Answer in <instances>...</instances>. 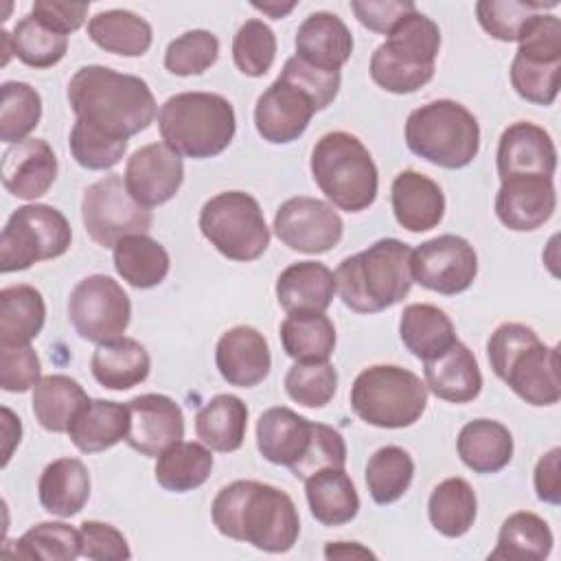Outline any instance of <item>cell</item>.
<instances>
[{
	"label": "cell",
	"instance_id": "obj_33",
	"mask_svg": "<svg viewBox=\"0 0 561 561\" xmlns=\"http://www.w3.org/2000/svg\"><path fill=\"white\" fill-rule=\"evenodd\" d=\"M399 337L423 362L443 355L458 340L451 318L430 302H414L401 311Z\"/></svg>",
	"mask_w": 561,
	"mask_h": 561
},
{
	"label": "cell",
	"instance_id": "obj_42",
	"mask_svg": "<svg viewBox=\"0 0 561 561\" xmlns=\"http://www.w3.org/2000/svg\"><path fill=\"white\" fill-rule=\"evenodd\" d=\"M280 344L294 362H329L335 351V327L324 313H287L280 322Z\"/></svg>",
	"mask_w": 561,
	"mask_h": 561
},
{
	"label": "cell",
	"instance_id": "obj_56",
	"mask_svg": "<svg viewBox=\"0 0 561 561\" xmlns=\"http://www.w3.org/2000/svg\"><path fill=\"white\" fill-rule=\"evenodd\" d=\"M79 535H81V557H85V559L123 561V559L131 557L125 535L107 522L85 519L79 526Z\"/></svg>",
	"mask_w": 561,
	"mask_h": 561
},
{
	"label": "cell",
	"instance_id": "obj_45",
	"mask_svg": "<svg viewBox=\"0 0 561 561\" xmlns=\"http://www.w3.org/2000/svg\"><path fill=\"white\" fill-rule=\"evenodd\" d=\"M0 103V140L15 145L28 138L42 118V96L26 81H4Z\"/></svg>",
	"mask_w": 561,
	"mask_h": 561
},
{
	"label": "cell",
	"instance_id": "obj_15",
	"mask_svg": "<svg viewBox=\"0 0 561 561\" xmlns=\"http://www.w3.org/2000/svg\"><path fill=\"white\" fill-rule=\"evenodd\" d=\"M274 232L294 252L324 254L342 241L344 221L329 202L296 195L276 208Z\"/></svg>",
	"mask_w": 561,
	"mask_h": 561
},
{
	"label": "cell",
	"instance_id": "obj_55",
	"mask_svg": "<svg viewBox=\"0 0 561 561\" xmlns=\"http://www.w3.org/2000/svg\"><path fill=\"white\" fill-rule=\"evenodd\" d=\"M42 379V362L31 344L0 346V388L4 392H26Z\"/></svg>",
	"mask_w": 561,
	"mask_h": 561
},
{
	"label": "cell",
	"instance_id": "obj_61",
	"mask_svg": "<svg viewBox=\"0 0 561 561\" xmlns=\"http://www.w3.org/2000/svg\"><path fill=\"white\" fill-rule=\"evenodd\" d=\"M22 440V423L7 405H2V467L9 465L13 449Z\"/></svg>",
	"mask_w": 561,
	"mask_h": 561
},
{
	"label": "cell",
	"instance_id": "obj_2",
	"mask_svg": "<svg viewBox=\"0 0 561 561\" xmlns=\"http://www.w3.org/2000/svg\"><path fill=\"white\" fill-rule=\"evenodd\" d=\"M66 96L77 121L125 140L145 131L158 112L145 79L101 64L81 66L70 77Z\"/></svg>",
	"mask_w": 561,
	"mask_h": 561
},
{
	"label": "cell",
	"instance_id": "obj_53",
	"mask_svg": "<svg viewBox=\"0 0 561 561\" xmlns=\"http://www.w3.org/2000/svg\"><path fill=\"white\" fill-rule=\"evenodd\" d=\"M517 53L524 59L557 64L561 61V20L552 13H535L522 26Z\"/></svg>",
	"mask_w": 561,
	"mask_h": 561
},
{
	"label": "cell",
	"instance_id": "obj_17",
	"mask_svg": "<svg viewBox=\"0 0 561 561\" xmlns=\"http://www.w3.org/2000/svg\"><path fill=\"white\" fill-rule=\"evenodd\" d=\"M129 195L145 208L167 204L184 182V162L169 145L149 142L136 149L123 173Z\"/></svg>",
	"mask_w": 561,
	"mask_h": 561
},
{
	"label": "cell",
	"instance_id": "obj_37",
	"mask_svg": "<svg viewBox=\"0 0 561 561\" xmlns=\"http://www.w3.org/2000/svg\"><path fill=\"white\" fill-rule=\"evenodd\" d=\"M90 401L83 386L68 375H46L42 377L31 397V410L35 421L55 434L68 432L72 419Z\"/></svg>",
	"mask_w": 561,
	"mask_h": 561
},
{
	"label": "cell",
	"instance_id": "obj_6",
	"mask_svg": "<svg viewBox=\"0 0 561 561\" xmlns=\"http://www.w3.org/2000/svg\"><path fill=\"white\" fill-rule=\"evenodd\" d=\"M438 50V24L414 9L375 48L368 66L370 79L390 94H412L432 81Z\"/></svg>",
	"mask_w": 561,
	"mask_h": 561
},
{
	"label": "cell",
	"instance_id": "obj_39",
	"mask_svg": "<svg viewBox=\"0 0 561 561\" xmlns=\"http://www.w3.org/2000/svg\"><path fill=\"white\" fill-rule=\"evenodd\" d=\"M88 37L112 55L142 57L153 42L151 24L134 11L107 9L88 22Z\"/></svg>",
	"mask_w": 561,
	"mask_h": 561
},
{
	"label": "cell",
	"instance_id": "obj_59",
	"mask_svg": "<svg viewBox=\"0 0 561 561\" xmlns=\"http://www.w3.org/2000/svg\"><path fill=\"white\" fill-rule=\"evenodd\" d=\"M90 2H64V0H35L31 15L55 33L70 35L79 31L88 18Z\"/></svg>",
	"mask_w": 561,
	"mask_h": 561
},
{
	"label": "cell",
	"instance_id": "obj_60",
	"mask_svg": "<svg viewBox=\"0 0 561 561\" xmlns=\"http://www.w3.org/2000/svg\"><path fill=\"white\" fill-rule=\"evenodd\" d=\"M559 458L561 449L552 447L548 449L535 465L533 482H535V493L541 502L557 506L561 502V478H559Z\"/></svg>",
	"mask_w": 561,
	"mask_h": 561
},
{
	"label": "cell",
	"instance_id": "obj_5",
	"mask_svg": "<svg viewBox=\"0 0 561 561\" xmlns=\"http://www.w3.org/2000/svg\"><path fill=\"white\" fill-rule=\"evenodd\" d=\"M162 142L178 156L206 160L228 149L237 131L232 103L215 92H178L158 110Z\"/></svg>",
	"mask_w": 561,
	"mask_h": 561
},
{
	"label": "cell",
	"instance_id": "obj_54",
	"mask_svg": "<svg viewBox=\"0 0 561 561\" xmlns=\"http://www.w3.org/2000/svg\"><path fill=\"white\" fill-rule=\"evenodd\" d=\"M346 443L337 430L324 423H313L311 443L305 456L289 469L296 478L305 480L320 469H344Z\"/></svg>",
	"mask_w": 561,
	"mask_h": 561
},
{
	"label": "cell",
	"instance_id": "obj_10",
	"mask_svg": "<svg viewBox=\"0 0 561 561\" xmlns=\"http://www.w3.org/2000/svg\"><path fill=\"white\" fill-rule=\"evenodd\" d=\"M199 230L221 256L239 263L256 261L270 245L261 204L245 191H224L210 197L199 210Z\"/></svg>",
	"mask_w": 561,
	"mask_h": 561
},
{
	"label": "cell",
	"instance_id": "obj_11",
	"mask_svg": "<svg viewBox=\"0 0 561 561\" xmlns=\"http://www.w3.org/2000/svg\"><path fill=\"white\" fill-rule=\"evenodd\" d=\"M72 230L61 210L48 204H26L11 213L0 237V272H22L39 261L68 252Z\"/></svg>",
	"mask_w": 561,
	"mask_h": 561
},
{
	"label": "cell",
	"instance_id": "obj_23",
	"mask_svg": "<svg viewBox=\"0 0 561 561\" xmlns=\"http://www.w3.org/2000/svg\"><path fill=\"white\" fill-rule=\"evenodd\" d=\"M296 57L320 70H337L351 59L353 35L331 11L309 13L294 37Z\"/></svg>",
	"mask_w": 561,
	"mask_h": 561
},
{
	"label": "cell",
	"instance_id": "obj_16",
	"mask_svg": "<svg viewBox=\"0 0 561 561\" xmlns=\"http://www.w3.org/2000/svg\"><path fill=\"white\" fill-rule=\"evenodd\" d=\"M320 112L311 94L287 75H278L254 105V127L259 136L272 145H287L298 140L311 116Z\"/></svg>",
	"mask_w": 561,
	"mask_h": 561
},
{
	"label": "cell",
	"instance_id": "obj_30",
	"mask_svg": "<svg viewBox=\"0 0 561 561\" xmlns=\"http://www.w3.org/2000/svg\"><path fill=\"white\" fill-rule=\"evenodd\" d=\"M456 449L473 473H497L513 460V434L500 421L473 419L460 427Z\"/></svg>",
	"mask_w": 561,
	"mask_h": 561
},
{
	"label": "cell",
	"instance_id": "obj_24",
	"mask_svg": "<svg viewBox=\"0 0 561 561\" xmlns=\"http://www.w3.org/2000/svg\"><path fill=\"white\" fill-rule=\"evenodd\" d=\"M390 204L397 224L408 232H427L443 221L445 193L432 178L405 169L390 186Z\"/></svg>",
	"mask_w": 561,
	"mask_h": 561
},
{
	"label": "cell",
	"instance_id": "obj_29",
	"mask_svg": "<svg viewBox=\"0 0 561 561\" xmlns=\"http://www.w3.org/2000/svg\"><path fill=\"white\" fill-rule=\"evenodd\" d=\"M37 497L46 513L72 517L90 500V471L79 458H57L48 462L37 482Z\"/></svg>",
	"mask_w": 561,
	"mask_h": 561
},
{
	"label": "cell",
	"instance_id": "obj_25",
	"mask_svg": "<svg viewBox=\"0 0 561 561\" xmlns=\"http://www.w3.org/2000/svg\"><path fill=\"white\" fill-rule=\"evenodd\" d=\"M313 423L285 405L267 408L256 421V449L278 467L291 469L311 443Z\"/></svg>",
	"mask_w": 561,
	"mask_h": 561
},
{
	"label": "cell",
	"instance_id": "obj_21",
	"mask_svg": "<svg viewBox=\"0 0 561 561\" xmlns=\"http://www.w3.org/2000/svg\"><path fill=\"white\" fill-rule=\"evenodd\" d=\"M215 364L221 379L230 386L254 388L270 375V344L259 329L250 324H237L221 333L217 340Z\"/></svg>",
	"mask_w": 561,
	"mask_h": 561
},
{
	"label": "cell",
	"instance_id": "obj_32",
	"mask_svg": "<svg viewBox=\"0 0 561 561\" xmlns=\"http://www.w3.org/2000/svg\"><path fill=\"white\" fill-rule=\"evenodd\" d=\"M305 497L322 526L348 524L359 513L357 489L344 469H320L305 478Z\"/></svg>",
	"mask_w": 561,
	"mask_h": 561
},
{
	"label": "cell",
	"instance_id": "obj_1",
	"mask_svg": "<svg viewBox=\"0 0 561 561\" xmlns=\"http://www.w3.org/2000/svg\"><path fill=\"white\" fill-rule=\"evenodd\" d=\"M215 528L234 541L270 554L289 552L300 535L294 500L278 486L259 480H234L213 500Z\"/></svg>",
	"mask_w": 561,
	"mask_h": 561
},
{
	"label": "cell",
	"instance_id": "obj_19",
	"mask_svg": "<svg viewBox=\"0 0 561 561\" xmlns=\"http://www.w3.org/2000/svg\"><path fill=\"white\" fill-rule=\"evenodd\" d=\"M495 164L500 180L519 175L552 178L557 171L554 140L543 127L530 121L511 123L497 140Z\"/></svg>",
	"mask_w": 561,
	"mask_h": 561
},
{
	"label": "cell",
	"instance_id": "obj_22",
	"mask_svg": "<svg viewBox=\"0 0 561 561\" xmlns=\"http://www.w3.org/2000/svg\"><path fill=\"white\" fill-rule=\"evenodd\" d=\"M57 156L44 138H26L2 153V184L18 199H37L57 180Z\"/></svg>",
	"mask_w": 561,
	"mask_h": 561
},
{
	"label": "cell",
	"instance_id": "obj_34",
	"mask_svg": "<svg viewBox=\"0 0 561 561\" xmlns=\"http://www.w3.org/2000/svg\"><path fill=\"white\" fill-rule=\"evenodd\" d=\"M46 302L33 285L0 289V346L31 344L44 329Z\"/></svg>",
	"mask_w": 561,
	"mask_h": 561
},
{
	"label": "cell",
	"instance_id": "obj_51",
	"mask_svg": "<svg viewBox=\"0 0 561 561\" xmlns=\"http://www.w3.org/2000/svg\"><path fill=\"white\" fill-rule=\"evenodd\" d=\"M68 147L79 167L88 171H105L123 160L127 140L107 136L83 121H75L68 136Z\"/></svg>",
	"mask_w": 561,
	"mask_h": 561
},
{
	"label": "cell",
	"instance_id": "obj_64",
	"mask_svg": "<svg viewBox=\"0 0 561 561\" xmlns=\"http://www.w3.org/2000/svg\"><path fill=\"white\" fill-rule=\"evenodd\" d=\"M0 44H2V66H7L9 59L15 57V55H13V44H11V33H9V31H2V33H0Z\"/></svg>",
	"mask_w": 561,
	"mask_h": 561
},
{
	"label": "cell",
	"instance_id": "obj_35",
	"mask_svg": "<svg viewBox=\"0 0 561 561\" xmlns=\"http://www.w3.org/2000/svg\"><path fill=\"white\" fill-rule=\"evenodd\" d=\"M248 432V405L234 394H215L195 416L197 438L213 451H237Z\"/></svg>",
	"mask_w": 561,
	"mask_h": 561
},
{
	"label": "cell",
	"instance_id": "obj_7",
	"mask_svg": "<svg viewBox=\"0 0 561 561\" xmlns=\"http://www.w3.org/2000/svg\"><path fill=\"white\" fill-rule=\"evenodd\" d=\"M309 169L333 208L362 213L377 199V164L366 145L348 131L320 136L311 149Z\"/></svg>",
	"mask_w": 561,
	"mask_h": 561
},
{
	"label": "cell",
	"instance_id": "obj_27",
	"mask_svg": "<svg viewBox=\"0 0 561 561\" xmlns=\"http://www.w3.org/2000/svg\"><path fill=\"white\" fill-rule=\"evenodd\" d=\"M425 388L449 403H469L482 390V373L473 351L456 340L443 355L423 362Z\"/></svg>",
	"mask_w": 561,
	"mask_h": 561
},
{
	"label": "cell",
	"instance_id": "obj_52",
	"mask_svg": "<svg viewBox=\"0 0 561 561\" xmlns=\"http://www.w3.org/2000/svg\"><path fill=\"white\" fill-rule=\"evenodd\" d=\"M559 77H561V61L557 64H541L530 61L519 55L511 61V85L515 92L535 105H552L559 94Z\"/></svg>",
	"mask_w": 561,
	"mask_h": 561
},
{
	"label": "cell",
	"instance_id": "obj_44",
	"mask_svg": "<svg viewBox=\"0 0 561 561\" xmlns=\"http://www.w3.org/2000/svg\"><path fill=\"white\" fill-rule=\"evenodd\" d=\"M15 559H44V561H72L81 557V535L64 522H39L31 526L15 543Z\"/></svg>",
	"mask_w": 561,
	"mask_h": 561
},
{
	"label": "cell",
	"instance_id": "obj_14",
	"mask_svg": "<svg viewBox=\"0 0 561 561\" xmlns=\"http://www.w3.org/2000/svg\"><path fill=\"white\" fill-rule=\"evenodd\" d=\"M410 267L412 280L421 287L443 296H456L473 285L478 254L465 237L438 234L412 250Z\"/></svg>",
	"mask_w": 561,
	"mask_h": 561
},
{
	"label": "cell",
	"instance_id": "obj_3",
	"mask_svg": "<svg viewBox=\"0 0 561 561\" xmlns=\"http://www.w3.org/2000/svg\"><path fill=\"white\" fill-rule=\"evenodd\" d=\"M486 357L495 377L522 401L543 408L561 399L559 348L543 344L533 327L500 324L486 340Z\"/></svg>",
	"mask_w": 561,
	"mask_h": 561
},
{
	"label": "cell",
	"instance_id": "obj_28",
	"mask_svg": "<svg viewBox=\"0 0 561 561\" xmlns=\"http://www.w3.org/2000/svg\"><path fill=\"white\" fill-rule=\"evenodd\" d=\"M127 430H129L127 403L90 399L72 419L66 434L81 454H99L125 440Z\"/></svg>",
	"mask_w": 561,
	"mask_h": 561
},
{
	"label": "cell",
	"instance_id": "obj_13",
	"mask_svg": "<svg viewBox=\"0 0 561 561\" xmlns=\"http://www.w3.org/2000/svg\"><path fill=\"white\" fill-rule=\"evenodd\" d=\"M68 320L79 337L103 344L123 333L131 320V302L127 291L105 274L81 278L68 296Z\"/></svg>",
	"mask_w": 561,
	"mask_h": 561
},
{
	"label": "cell",
	"instance_id": "obj_62",
	"mask_svg": "<svg viewBox=\"0 0 561 561\" xmlns=\"http://www.w3.org/2000/svg\"><path fill=\"white\" fill-rule=\"evenodd\" d=\"M327 559H375L377 554L357 541H329L324 546Z\"/></svg>",
	"mask_w": 561,
	"mask_h": 561
},
{
	"label": "cell",
	"instance_id": "obj_26",
	"mask_svg": "<svg viewBox=\"0 0 561 561\" xmlns=\"http://www.w3.org/2000/svg\"><path fill=\"white\" fill-rule=\"evenodd\" d=\"M274 291L287 313H324L337 291L335 274L320 261H298L278 274Z\"/></svg>",
	"mask_w": 561,
	"mask_h": 561
},
{
	"label": "cell",
	"instance_id": "obj_49",
	"mask_svg": "<svg viewBox=\"0 0 561 561\" xmlns=\"http://www.w3.org/2000/svg\"><path fill=\"white\" fill-rule=\"evenodd\" d=\"M285 392L305 408H324L337 392V370L331 362H296L285 379Z\"/></svg>",
	"mask_w": 561,
	"mask_h": 561
},
{
	"label": "cell",
	"instance_id": "obj_40",
	"mask_svg": "<svg viewBox=\"0 0 561 561\" xmlns=\"http://www.w3.org/2000/svg\"><path fill=\"white\" fill-rule=\"evenodd\" d=\"M478 515V497L465 478L438 482L427 500V517L436 533L449 539L467 535Z\"/></svg>",
	"mask_w": 561,
	"mask_h": 561
},
{
	"label": "cell",
	"instance_id": "obj_36",
	"mask_svg": "<svg viewBox=\"0 0 561 561\" xmlns=\"http://www.w3.org/2000/svg\"><path fill=\"white\" fill-rule=\"evenodd\" d=\"M112 261L116 274L136 289L158 287L171 270L169 252L149 234L123 237L112 248Z\"/></svg>",
	"mask_w": 561,
	"mask_h": 561
},
{
	"label": "cell",
	"instance_id": "obj_8",
	"mask_svg": "<svg viewBox=\"0 0 561 561\" xmlns=\"http://www.w3.org/2000/svg\"><path fill=\"white\" fill-rule=\"evenodd\" d=\"M403 134L414 156L440 169H462L480 151L478 118L451 99H436L412 110Z\"/></svg>",
	"mask_w": 561,
	"mask_h": 561
},
{
	"label": "cell",
	"instance_id": "obj_57",
	"mask_svg": "<svg viewBox=\"0 0 561 561\" xmlns=\"http://www.w3.org/2000/svg\"><path fill=\"white\" fill-rule=\"evenodd\" d=\"M280 72L291 77L296 83H300L313 96L318 110L329 107L333 103V99L337 96V92H340L342 77H340L337 70L313 68V66L305 64L302 59H298L296 55L285 61Z\"/></svg>",
	"mask_w": 561,
	"mask_h": 561
},
{
	"label": "cell",
	"instance_id": "obj_20",
	"mask_svg": "<svg viewBox=\"0 0 561 561\" xmlns=\"http://www.w3.org/2000/svg\"><path fill=\"white\" fill-rule=\"evenodd\" d=\"M500 182L495 215L508 230L533 232L554 215L557 188L552 178L519 175Z\"/></svg>",
	"mask_w": 561,
	"mask_h": 561
},
{
	"label": "cell",
	"instance_id": "obj_38",
	"mask_svg": "<svg viewBox=\"0 0 561 561\" xmlns=\"http://www.w3.org/2000/svg\"><path fill=\"white\" fill-rule=\"evenodd\" d=\"M552 530L543 517L530 511L511 513L497 533V543L489 559L502 561H543L552 552Z\"/></svg>",
	"mask_w": 561,
	"mask_h": 561
},
{
	"label": "cell",
	"instance_id": "obj_50",
	"mask_svg": "<svg viewBox=\"0 0 561 561\" xmlns=\"http://www.w3.org/2000/svg\"><path fill=\"white\" fill-rule=\"evenodd\" d=\"M217 57V35L206 28H193L169 42L164 50V68L175 77H193L215 66Z\"/></svg>",
	"mask_w": 561,
	"mask_h": 561
},
{
	"label": "cell",
	"instance_id": "obj_12",
	"mask_svg": "<svg viewBox=\"0 0 561 561\" xmlns=\"http://www.w3.org/2000/svg\"><path fill=\"white\" fill-rule=\"evenodd\" d=\"M81 219L88 237L101 248H114L129 234H147L153 224L151 210L129 195L118 173L103 175L83 191Z\"/></svg>",
	"mask_w": 561,
	"mask_h": 561
},
{
	"label": "cell",
	"instance_id": "obj_48",
	"mask_svg": "<svg viewBox=\"0 0 561 561\" xmlns=\"http://www.w3.org/2000/svg\"><path fill=\"white\" fill-rule=\"evenodd\" d=\"M276 35L259 18L245 20L232 37V61L245 77H263L276 59Z\"/></svg>",
	"mask_w": 561,
	"mask_h": 561
},
{
	"label": "cell",
	"instance_id": "obj_47",
	"mask_svg": "<svg viewBox=\"0 0 561 561\" xmlns=\"http://www.w3.org/2000/svg\"><path fill=\"white\" fill-rule=\"evenodd\" d=\"M557 2L543 0H480L476 2L478 24L497 42H517L522 26L535 13L554 9Z\"/></svg>",
	"mask_w": 561,
	"mask_h": 561
},
{
	"label": "cell",
	"instance_id": "obj_9",
	"mask_svg": "<svg viewBox=\"0 0 561 561\" xmlns=\"http://www.w3.org/2000/svg\"><path fill=\"white\" fill-rule=\"evenodd\" d=\"M357 419L381 430L414 425L427 408L425 381L397 364H375L364 368L348 394Z\"/></svg>",
	"mask_w": 561,
	"mask_h": 561
},
{
	"label": "cell",
	"instance_id": "obj_31",
	"mask_svg": "<svg viewBox=\"0 0 561 561\" xmlns=\"http://www.w3.org/2000/svg\"><path fill=\"white\" fill-rule=\"evenodd\" d=\"M92 377L107 390H129L142 383L151 370L147 348L134 337H116L96 344L90 359Z\"/></svg>",
	"mask_w": 561,
	"mask_h": 561
},
{
	"label": "cell",
	"instance_id": "obj_63",
	"mask_svg": "<svg viewBox=\"0 0 561 561\" xmlns=\"http://www.w3.org/2000/svg\"><path fill=\"white\" fill-rule=\"evenodd\" d=\"M296 0L289 2H280V0H270V2H252V7L261 13H265L272 20H283L285 15H289L296 9Z\"/></svg>",
	"mask_w": 561,
	"mask_h": 561
},
{
	"label": "cell",
	"instance_id": "obj_46",
	"mask_svg": "<svg viewBox=\"0 0 561 561\" xmlns=\"http://www.w3.org/2000/svg\"><path fill=\"white\" fill-rule=\"evenodd\" d=\"M9 33L13 55L31 68H50L59 64L68 50V37L50 31L31 13L24 15Z\"/></svg>",
	"mask_w": 561,
	"mask_h": 561
},
{
	"label": "cell",
	"instance_id": "obj_43",
	"mask_svg": "<svg viewBox=\"0 0 561 561\" xmlns=\"http://www.w3.org/2000/svg\"><path fill=\"white\" fill-rule=\"evenodd\" d=\"M366 486L373 502L386 506L405 495L414 480V460L399 445H383L366 462Z\"/></svg>",
	"mask_w": 561,
	"mask_h": 561
},
{
	"label": "cell",
	"instance_id": "obj_41",
	"mask_svg": "<svg viewBox=\"0 0 561 561\" xmlns=\"http://www.w3.org/2000/svg\"><path fill=\"white\" fill-rule=\"evenodd\" d=\"M213 449L204 443L178 440L156 460V482L171 493H188L199 489L213 471Z\"/></svg>",
	"mask_w": 561,
	"mask_h": 561
},
{
	"label": "cell",
	"instance_id": "obj_4",
	"mask_svg": "<svg viewBox=\"0 0 561 561\" xmlns=\"http://www.w3.org/2000/svg\"><path fill=\"white\" fill-rule=\"evenodd\" d=\"M412 248L386 237L346 256L335 270V289L355 313H379L399 305L412 289Z\"/></svg>",
	"mask_w": 561,
	"mask_h": 561
},
{
	"label": "cell",
	"instance_id": "obj_58",
	"mask_svg": "<svg viewBox=\"0 0 561 561\" xmlns=\"http://www.w3.org/2000/svg\"><path fill=\"white\" fill-rule=\"evenodd\" d=\"M414 9L416 4L410 0H353L351 2V11L359 20V24L366 26L368 31L383 33V35H388L399 24V20Z\"/></svg>",
	"mask_w": 561,
	"mask_h": 561
},
{
	"label": "cell",
	"instance_id": "obj_18",
	"mask_svg": "<svg viewBox=\"0 0 561 561\" xmlns=\"http://www.w3.org/2000/svg\"><path fill=\"white\" fill-rule=\"evenodd\" d=\"M129 430L125 443L147 458H158L164 449L184 438L182 408L167 394L147 392L127 401Z\"/></svg>",
	"mask_w": 561,
	"mask_h": 561
}]
</instances>
